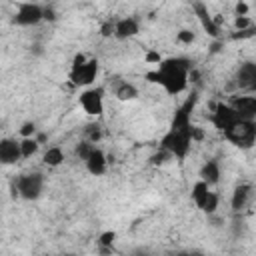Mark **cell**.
Segmentation results:
<instances>
[{"mask_svg":"<svg viewBox=\"0 0 256 256\" xmlns=\"http://www.w3.org/2000/svg\"><path fill=\"white\" fill-rule=\"evenodd\" d=\"M192 70L194 62L188 56H168L162 58L156 68L146 74V80L158 84L168 96H178L188 90Z\"/></svg>","mask_w":256,"mask_h":256,"instance_id":"1","label":"cell"},{"mask_svg":"<svg viewBox=\"0 0 256 256\" xmlns=\"http://www.w3.org/2000/svg\"><path fill=\"white\" fill-rule=\"evenodd\" d=\"M100 74V62L94 56H86L82 52L74 54L72 62H70V70H68V80L74 88H88L94 86Z\"/></svg>","mask_w":256,"mask_h":256,"instance_id":"2","label":"cell"},{"mask_svg":"<svg viewBox=\"0 0 256 256\" xmlns=\"http://www.w3.org/2000/svg\"><path fill=\"white\" fill-rule=\"evenodd\" d=\"M194 128V126H192ZM192 128H170L162 134L158 146L168 150L172 154V158L176 160H186L188 154L192 152V144H194V136H192Z\"/></svg>","mask_w":256,"mask_h":256,"instance_id":"3","label":"cell"},{"mask_svg":"<svg viewBox=\"0 0 256 256\" xmlns=\"http://www.w3.org/2000/svg\"><path fill=\"white\" fill-rule=\"evenodd\" d=\"M224 140L238 150H250L256 146V120L240 118L224 134Z\"/></svg>","mask_w":256,"mask_h":256,"instance_id":"4","label":"cell"},{"mask_svg":"<svg viewBox=\"0 0 256 256\" xmlns=\"http://www.w3.org/2000/svg\"><path fill=\"white\" fill-rule=\"evenodd\" d=\"M44 186H46V178L38 170H30V172L18 174V178L14 182L16 196L22 198V200H26V202H36L42 196Z\"/></svg>","mask_w":256,"mask_h":256,"instance_id":"5","label":"cell"},{"mask_svg":"<svg viewBox=\"0 0 256 256\" xmlns=\"http://www.w3.org/2000/svg\"><path fill=\"white\" fill-rule=\"evenodd\" d=\"M104 98H106V88L104 86H88L82 88L78 94V106L84 110V114L98 118L104 114Z\"/></svg>","mask_w":256,"mask_h":256,"instance_id":"6","label":"cell"},{"mask_svg":"<svg viewBox=\"0 0 256 256\" xmlns=\"http://www.w3.org/2000/svg\"><path fill=\"white\" fill-rule=\"evenodd\" d=\"M12 22L20 28H32L38 26L40 22H44V6L32 0L26 2H18L16 10L12 14Z\"/></svg>","mask_w":256,"mask_h":256,"instance_id":"7","label":"cell"},{"mask_svg":"<svg viewBox=\"0 0 256 256\" xmlns=\"http://www.w3.org/2000/svg\"><path fill=\"white\" fill-rule=\"evenodd\" d=\"M238 120H240V116H238V112L234 110V106L230 102H216L212 106V110H210V116H208V122L220 134H224Z\"/></svg>","mask_w":256,"mask_h":256,"instance_id":"8","label":"cell"},{"mask_svg":"<svg viewBox=\"0 0 256 256\" xmlns=\"http://www.w3.org/2000/svg\"><path fill=\"white\" fill-rule=\"evenodd\" d=\"M196 104H198V92L194 90L172 114V120H170V128H192V114L196 110Z\"/></svg>","mask_w":256,"mask_h":256,"instance_id":"9","label":"cell"},{"mask_svg":"<svg viewBox=\"0 0 256 256\" xmlns=\"http://www.w3.org/2000/svg\"><path fill=\"white\" fill-rule=\"evenodd\" d=\"M192 12H194L198 24L202 26V30H204L210 38L218 40V38H220V26H218V22L214 20V16L210 14L208 6H206L204 2H200V0H194V4H192Z\"/></svg>","mask_w":256,"mask_h":256,"instance_id":"10","label":"cell"},{"mask_svg":"<svg viewBox=\"0 0 256 256\" xmlns=\"http://www.w3.org/2000/svg\"><path fill=\"white\" fill-rule=\"evenodd\" d=\"M234 84L240 90L250 92L256 86V60H242L234 70Z\"/></svg>","mask_w":256,"mask_h":256,"instance_id":"11","label":"cell"},{"mask_svg":"<svg viewBox=\"0 0 256 256\" xmlns=\"http://www.w3.org/2000/svg\"><path fill=\"white\" fill-rule=\"evenodd\" d=\"M20 160H24L20 140H16L12 136L0 138V164L2 166H14Z\"/></svg>","mask_w":256,"mask_h":256,"instance_id":"12","label":"cell"},{"mask_svg":"<svg viewBox=\"0 0 256 256\" xmlns=\"http://www.w3.org/2000/svg\"><path fill=\"white\" fill-rule=\"evenodd\" d=\"M140 34V20L136 16H122L114 20V38L116 40H132Z\"/></svg>","mask_w":256,"mask_h":256,"instance_id":"13","label":"cell"},{"mask_svg":"<svg viewBox=\"0 0 256 256\" xmlns=\"http://www.w3.org/2000/svg\"><path fill=\"white\" fill-rule=\"evenodd\" d=\"M234 110L238 112L240 118L246 120H256V92H248V94H236L228 100Z\"/></svg>","mask_w":256,"mask_h":256,"instance_id":"14","label":"cell"},{"mask_svg":"<svg viewBox=\"0 0 256 256\" xmlns=\"http://www.w3.org/2000/svg\"><path fill=\"white\" fill-rule=\"evenodd\" d=\"M82 164H84V168H86V172H88L90 176L100 178V176H104L106 170H108V156H106V152H104L100 146H94L92 152L88 154V158H86Z\"/></svg>","mask_w":256,"mask_h":256,"instance_id":"15","label":"cell"},{"mask_svg":"<svg viewBox=\"0 0 256 256\" xmlns=\"http://www.w3.org/2000/svg\"><path fill=\"white\" fill-rule=\"evenodd\" d=\"M252 194H254V186L248 184V182H240L234 186L232 190V196H230V210L234 214H240L246 210V206L250 204L252 200Z\"/></svg>","mask_w":256,"mask_h":256,"instance_id":"16","label":"cell"},{"mask_svg":"<svg viewBox=\"0 0 256 256\" xmlns=\"http://www.w3.org/2000/svg\"><path fill=\"white\" fill-rule=\"evenodd\" d=\"M220 176H222V166L218 162V158H208L204 160V164L200 166L198 170V178L208 182L210 186H216L220 182Z\"/></svg>","mask_w":256,"mask_h":256,"instance_id":"17","label":"cell"},{"mask_svg":"<svg viewBox=\"0 0 256 256\" xmlns=\"http://www.w3.org/2000/svg\"><path fill=\"white\" fill-rule=\"evenodd\" d=\"M112 94L118 102H132L140 96V90L134 82H128V80H116L114 86H112Z\"/></svg>","mask_w":256,"mask_h":256,"instance_id":"18","label":"cell"},{"mask_svg":"<svg viewBox=\"0 0 256 256\" xmlns=\"http://www.w3.org/2000/svg\"><path fill=\"white\" fill-rule=\"evenodd\" d=\"M210 190H212V186L208 184V182H204V180H196L194 184H192V188H190V200H192V204L202 212V208H204V204H206V200H208V196H210Z\"/></svg>","mask_w":256,"mask_h":256,"instance_id":"19","label":"cell"},{"mask_svg":"<svg viewBox=\"0 0 256 256\" xmlns=\"http://www.w3.org/2000/svg\"><path fill=\"white\" fill-rule=\"evenodd\" d=\"M64 160H66V154H64V150L60 146H48L44 150V154H42V162L48 168H58V166L64 164Z\"/></svg>","mask_w":256,"mask_h":256,"instance_id":"20","label":"cell"},{"mask_svg":"<svg viewBox=\"0 0 256 256\" xmlns=\"http://www.w3.org/2000/svg\"><path fill=\"white\" fill-rule=\"evenodd\" d=\"M116 238H118L116 230H104V232H100L98 238H96V244H98L100 252H110L112 246H114V242H116Z\"/></svg>","mask_w":256,"mask_h":256,"instance_id":"21","label":"cell"},{"mask_svg":"<svg viewBox=\"0 0 256 256\" xmlns=\"http://www.w3.org/2000/svg\"><path fill=\"white\" fill-rule=\"evenodd\" d=\"M20 146H22V156L26 160V158H32L34 154H38L42 144L38 142L36 136H30V138H20Z\"/></svg>","mask_w":256,"mask_h":256,"instance_id":"22","label":"cell"},{"mask_svg":"<svg viewBox=\"0 0 256 256\" xmlns=\"http://www.w3.org/2000/svg\"><path fill=\"white\" fill-rule=\"evenodd\" d=\"M96 144L94 142H90V140H86V138H82L76 146H74V156H76V160H80V162H84L86 158H88V154L92 152V148H94Z\"/></svg>","mask_w":256,"mask_h":256,"instance_id":"23","label":"cell"},{"mask_svg":"<svg viewBox=\"0 0 256 256\" xmlns=\"http://www.w3.org/2000/svg\"><path fill=\"white\" fill-rule=\"evenodd\" d=\"M170 160H174V158H172V154H170L168 150L160 148V146H158V150H156L154 154H150V158H148L150 166H164V164H168Z\"/></svg>","mask_w":256,"mask_h":256,"instance_id":"24","label":"cell"},{"mask_svg":"<svg viewBox=\"0 0 256 256\" xmlns=\"http://www.w3.org/2000/svg\"><path fill=\"white\" fill-rule=\"evenodd\" d=\"M218 204H220V196H218L214 190H210V196H208V200H206L202 212H204L206 216H214V214L218 212Z\"/></svg>","mask_w":256,"mask_h":256,"instance_id":"25","label":"cell"},{"mask_svg":"<svg viewBox=\"0 0 256 256\" xmlns=\"http://www.w3.org/2000/svg\"><path fill=\"white\" fill-rule=\"evenodd\" d=\"M84 138L90 140V142H94V144H98L102 140V126L100 124H88L84 128Z\"/></svg>","mask_w":256,"mask_h":256,"instance_id":"26","label":"cell"},{"mask_svg":"<svg viewBox=\"0 0 256 256\" xmlns=\"http://www.w3.org/2000/svg\"><path fill=\"white\" fill-rule=\"evenodd\" d=\"M176 42L178 44H184V46H190L196 42V32H192L190 28H182L176 32Z\"/></svg>","mask_w":256,"mask_h":256,"instance_id":"27","label":"cell"},{"mask_svg":"<svg viewBox=\"0 0 256 256\" xmlns=\"http://www.w3.org/2000/svg\"><path fill=\"white\" fill-rule=\"evenodd\" d=\"M18 134H20V138L36 136V134H38V126H36V122H34V120H26V122H22L20 128H18Z\"/></svg>","mask_w":256,"mask_h":256,"instance_id":"28","label":"cell"},{"mask_svg":"<svg viewBox=\"0 0 256 256\" xmlns=\"http://www.w3.org/2000/svg\"><path fill=\"white\" fill-rule=\"evenodd\" d=\"M252 36H256V24H252L250 28H244V30H236L230 38L232 40H246V38H252Z\"/></svg>","mask_w":256,"mask_h":256,"instance_id":"29","label":"cell"},{"mask_svg":"<svg viewBox=\"0 0 256 256\" xmlns=\"http://www.w3.org/2000/svg\"><path fill=\"white\" fill-rule=\"evenodd\" d=\"M254 24V20L250 16H234V30H244L250 28Z\"/></svg>","mask_w":256,"mask_h":256,"instance_id":"30","label":"cell"},{"mask_svg":"<svg viewBox=\"0 0 256 256\" xmlns=\"http://www.w3.org/2000/svg\"><path fill=\"white\" fill-rule=\"evenodd\" d=\"M250 12V4L246 0H238L234 6V16H248Z\"/></svg>","mask_w":256,"mask_h":256,"instance_id":"31","label":"cell"},{"mask_svg":"<svg viewBox=\"0 0 256 256\" xmlns=\"http://www.w3.org/2000/svg\"><path fill=\"white\" fill-rule=\"evenodd\" d=\"M44 20L46 22H56L58 20V12H56V8L52 4H46L44 6Z\"/></svg>","mask_w":256,"mask_h":256,"instance_id":"32","label":"cell"},{"mask_svg":"<svg viewBox=\"0 0 256 256\" xmlns=\"http://www.w3.org/2000/svg\"><path fill=\"white\" fill-rule=\"evenodd\" d=\"M100 36H104V38L114 36V20H106V22L100 26Z\"/></svg>","mask_w":256,"mask_h":256,"instance_id":"33","label":"cell"},{"mask_svg":"<svg viewBox=\"0 0 256 256\" xmlns=\"http://www.w3.org/2000/svg\"><path fill=\"white\" fill-rule=\"evenodd\" d=\"M160 60H162V56H160L158 52H152V50H150V52L146 54V62H150V64H158Z\"/></svg>","mask_w":256,"mask_h":256,"instance_id":"34","label":"cell"},{"mask_svg":"<svg viewBox=\"0 0 256 256\" xmlns=\"http://www.w3.org/2000/svg\"><path fill=\"white\" fill-rule=\"evenodd\" d=\"M36 138H38V142L42 144V142H46V138H48V136H46V134H42V132H38V134H36Z\"/></svg>","mask_w":256,"mask_h":256,"instance_id":"35","label":"cell"},{"mask_svg":"<svg viewBox=\"0 0 256 256\" xmlns=\"http://www.w3.org/2000/svg\"><path fill=\"white\" fill-rule=\"evenodd\" d=\"M250 92H256V86H254V88H252V90H250Z\"/></svg>","mask_w":256,"mask_h":256,"instance_id":"36","label":"cell"}]
</instances>
